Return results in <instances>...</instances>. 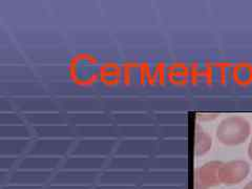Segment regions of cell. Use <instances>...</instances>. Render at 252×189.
I'll return each mask as SVG.
<instances>
[{
    "mask_svg": "<svg viewBox=\"0 0 252 189\" xmlns=\"http://www.w3.org/2000/svg\"><path fill=\"white\" fill-rule=\"evenodd\" d=\"M250 172V165L243 160L223 163L220 169V184L235 185L245 180Z\"/></svg>",
    "mask_w": 252,
    "mask_h": 189,
    "instance_id": "2",
    "label": "cell"
},
{
    "mask_svg": "<svg viewBox=\"0 0 252 189\" xmlns=\"http://www.w3.org/2000/svg\"><path fill=\"white\" fill-rule=\"evenodd\" d=\"M248 156L250 158V160H252V140L249 143V146H248Z\"/></svg>",
    "mask_w": 252,
    "mask_h": 189,
    "instance_id": "5",
    "label": "cell"
},
{
    "mask_svg": "<svg viewBox=\"0 0 252 189\" xmlns=\"http://www.w3.org/2000/svg\"><path fill=\"white\" fill-rule=\"evenodd\" d=\"M249 122L242 117H228L217 128V138L224 145H239L250 136Z\"/></svg>",
    "mask_w": 252,
    "mask_h": 189,
    "instance_id": "1",
    "label": "cell"
},
{
    "mask_svg": "<svg viewBox=\"0 0 252 189\" xmlns=\"http://www.w3.org/2000/svg\"><path fill=\"white\" fill-rule=\"evenodd\" d=\"M212 145L211 137L207 132L202 129L196 128L195 142H194V152L196 156H203L210 151Z\"/></svg>",
    "mask_w": 252,
    "mask_h": 189,
    "instance_id": "4",
    "label": "cell"
},
{
    "mask_svg": "<svg viewBox=\"0 0 252 189\" xmlns=\"http://www.w3.org/2000/svg\"><path fill=\"white\" fill-rule=\"evenodd\" d=\"M243 189H252V181H250L249 183H247V184H246V186L244 187Z\"/></svg>",
    "mask_w": 252,
    "mask_h": 189,
    "instance_id": "6",
    "label": "cell"
},
{
    "mask_svg": "<svg viewBox=\"0 0 252 189\" xmlns=\"http://www.w3.org/2000/svg\"><path fill=\"white\" fill-rule=\"evenodd\" d=\"M223 162L211 161L194 172V189H208L220 184V169Z\"/></svg>",
    "mask_w": 252,
    "mask_h": 189,
    "instance_id": "3",
    "label": "cell"
}]
</instances>
